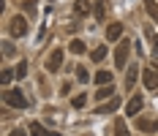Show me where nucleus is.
Instances as JSON below:
<instances>
[{
  "mask_svg": "<svg viewBox=\"0 0 158 136\" xmlns=\"http://www.w3.org/2000/svg\"><path fill=\"white\" fill-rule=\"evenodd\" d=\"M3 101L8 106H16V109H27V98L22 90H6L3 93Z\"/></svg>",
  "mask_w": 158,
  "mask_h": 136,
  "instance_id": "nucleus-1",
  "label": "nucleus"
},
{
  "mask_svg": "<svg viewBox=\"0 0 158 136\" xmlns=\"http://www.w3.org/2000/svg\"><path fill=\"white\" fill-rule=\"evenodd\" d=\"M128 49H131V41H120L117 52H114V65H117V68H126V63H128Z\"/></svg>",
  "mask_w": 158,
  "mask_h": 136,
  "instance_id": "nucleus-2",
  "label": "nucleus"
},
{
  "mask_svg": "<svg viewBox=\"0 0 158 136\" xmlns=\"http://www.w3.org/2000/svg\"><path fill=\"white\" fill-rule=\"evenodd\" d=\"M11 35H14V38L27 35V19H25V16H14V19H11Z\"/></svg>",
  "mask_w": 158,
  "mask_h": 136,
  "instance_id": "nucleus-3",
  "label": "nucleus"
},
{
  "mask_svg": "<svg viewBox=\"0 0 158 136\" xmlns=\"http://www.w3.org/2000/svg\"><path fill=\"white\" fill-rule=\"evenodd\" d=\"M60 65H63V49H55V52L47 57V71L55 74V71H60Z\"/></svg>",
  "mask_w": 158,
  "mask_h": 136,
  "instance_id": "nucleus-4",
  "label": "nucleus"
},
{
  "mask_svg": "<svg viewBox=\"0 0 158 136\" xmlns=\"http://www.w3.org/2000/svg\"><path fill=\"white\" fill-rule=\"evenodd\" d=\"M142 82L147 90H156L158 87V68H144L142 71Z\"/></svg>",
  "mask_w": 158,
  "mask_h": 136,
  "instance_id": "nucleus-5",
  "label": "nucleus"
},
{
  "mask_svg": "<svg viewBox=\"0 0 158 136\" xmlns=\"http://www.w3.org/2000/svg\"><path fill=\"white\" fill-rule=\"evenodd\" d=\"M142 106H144V101H142V95H134V98H131V101H128V117H136V114H139V112H142Z\"/></svg>",
  "mask_w": 158,
  "mask_h": 136,
  "instance_id": "nucleus-6",
  "label": "nucleus"
},
{
  "mask_svg": "<svg viewBox=\"0 0 158 136\" xmlns=\"http://www.w3.org/2000/svg\"><path fill=\"white\" fill-rule=\"evenodd\" d=\"M120 35H123V25L120 22H112L109 27H106V41H117Z\"/></svg>",
  "mask_w": 158,
  "mask_h": 136,
  "instance_id": "nucleus-7",
  "label": "nucleus"
},
{
  "mask_svg": "<svg viewBox=\"0 0 158 136\" xmlns=\"http://www.w3.org/2000/svg\"><path fill=\"white\" fill-rule=\"evenodd\" d=\"M117 106H120V98L114 95V98H109L106 104H101V106H98V114H106V112H114Z\"/></svg>",
  "mask_w": 158,
  "mask_h": 136,
  "instance_id": "nucleus-8",
  "label": "nucleus"
},
{
  "mask_svg": "<svg viewBox=\"0 0 158 136\" xmlns=\"http://www.w3.org/2000/svg\"><path fill=\"white\" fill-rule=\"evenodd\" d=\"M136 74H139V65H134V63H131V65H128V74H126V87H128V90L134 87V82H136Z\"/></svg>",
  "mask_w": 158,
  "mask_h": 136,
  "instance_id": "nucleus-9",
  "label": "nucleus"
},
{
  "mask_svg": "<svg viewBox=\"0 0 158 136\" xmlns=\"http://www.w3.org/2000/svg\"><path fill=\"white\" fill-rule=\"evenodd\" d=\"M95 84H101V87H106V84H112V74L109 71H95Z\"/></svg>",
  "mask_w": 158,
  "mask_h": 136,
  "instance_id": "nucleus-10",
  "label": "nucleus"
},
{
  "mask_svg": "<svg viewBox=\"0 0 158 136\" xmlns=\"http://www.w3.org/2000/svg\"><path fill=\"white\" fill-rule=\"evenodd\" d=\"M30 134H33V136H60V134H52V131H47L41 122H33V125H30Z\"/></svg>",
  "mask_w": 158,
  "mask_h": 136,
  "instance_id": "nucleus-11",
  "label": "nucleus"
},
{
  "mask_svg": "<svg viewBox=\"0 0 158 136\" xmlns=\"http://www.w3.org/2000/svg\"><path fill=\"white\" fill-rule=\"evenodd\" d=\"M106 95L114 98V87H112V84H106V87H101V90L95 93V98H98V101H106Z\"/></svg>",
  "mask_w": 158,
  "mask_h": 136,
  "instance_id": "nucleus-12",
  "label": "nucleus"
},
{
  "mask_svg": "<svg viewBox=\"0 0 158 136\" xmlns=\"http://www.w3.org/2000/svg\"><path fill=\"white\" fill-rule=\"evenodd\" d=\"M114 136H128V128H126V120L123 117L114 120Z\"/></svg>",
  "mask_w": 158,
  "mask_h": 136,
  "instance_id": "nucleus-13",
  "label": "nucleus"
},
{
  "mask_svg": "<svg viewBox=\"0 0 158 136\" xmlns=\"http://www.w3.org/2000/svg\"><path fill=\"white\" fill-rule=\"evenodd\" d=\"M139 128H142V131H150V134H153V131H158V120H139Z\"/></svg>",
  "mask_w": 158,
  "mask_h": 136,
  "instance_id": "nucleus-14",
  "label": "nucleus"
},
{
  "mask_svg": "<svg viewBox=\"0 0 158 136\" xmlns=\"http://www.w3.org/2000/svg\"><path fill=\"white\" fill-rule=\"evenodd\" d=\"M68 52H74V55H82V52H85V41H79V38H74V41L68 44Z\"/></svg>",
  "mask_w": 158,
  "mask_h": 136,
  "instance_id": "nucleus-15",
  "label": "nucleus"
},
{
  "mask_svg": "<svg viewBox=\"0 0 158 136\" xmlns=\"http://www.w3.org/2000/svg\"><path fill=\"white\" fill-rule=\"evenodd\" d=\"M144 8H147V14L153 16V22H158V6H156V3H153V0H147V3H144Z\"/></svg>",
  "mask_w": 158,
  "mask_h": 136,
  "instance_id": "nucleus-16",
  "label": "nucleus"
},
{
  "mask_svg": "<svg viewBox=\"0 0 158 136\" xmlns=\"http://www.w3.org/2000/svg\"><path fill=\"white\" fill-rule=\"evenodd\" d=\"M25 74H27V63H25V60H19V65L14 68V76H16V79H22Z\"/></svg>",
  "mask_w": 158,
  "mask_h": 136,
  "instance_id": "nucleus-17",
  "label": "nucleus"
},
{
  "mask_svg": "<svg viewBox=\"0 0 158 136\" xmlns=\"http://www.w3.org/2000/svg\"><path fill=\"white\" fill-rule=\"evenodd\" d=\"M77 79L82 84H87V82H90V71H87V68H77Z\"/></svg>",
  "mask_w": 158,
  "mask_h": 136,
  "instance_id": "nucleus-18",
  "label": "nucleus"
},
{
  "mask_svg": "<svg viewBox=\"0 0 158 136\" xmlns=\"http://www.w3.org/2000/svg\"><path fill=\"white\" fill-rule=\"evenodd\" d=\"M104 8H106V0H98L95 3V19H104V14H106Z\"/></svg>",
  "mask_w": 158,
  "mask_h": 136,
  "instance_id": "nucleus-19",
  "label": "nucleus"
},
{
  "mask_svg": "<svg viewBox=\"0 0 158 136\" xmlns=\"http://www.w3.org/2000/svg\"><path fill=\"white\" fill-rule=\"evenodd\" d=\"M90 57H93L95 63H101V60H104V57H106V46H98V49H95V52H93V55H90Z\"/></svg>",
  "mask_w": 158,
  "mask_h": 136,
  "instance_id": "nucleus-20",
  "label": "nucleus"
},
{
  "mask_svg": "<svg viewBox=\"0 0 158 136\" xmlns=\"http://www.w3.org/2000/svg\"><path fill=\"white\" fill-rule=\"evenodd\" d=\"M11 79H14V71H8V68H6V71L0 74V84H3V87H8V82H11Z\"/></svg>",
  "mask_w": 158,
  "mask_h": 136,
  "instance_id": "nucleus-21",
  "label": "nucleus"
},
{
  "mask_svg": "<svg viewBox=\"0 0 158 136\" xmlns=\"http://www.w3.org/2000/svg\"><path fill=\"white\" fill-rule=\"evenodd\" d=\"M90 11V0H77V14H87Z\"/></svg>",
  "mask_w": 158,
  "mask_h": 136,
  "instance_id": "nucleus-22",
  "label": "nucleus"
},
{
  "mask_svg": "<svg viewBox=\"0 0 158 136\" xmlns=\"http://www.w3.org/2000/svg\"><path fill=\"white\" fill-rule=\"evenodd\" d=\"M85 101H87L85 95H77V98L71 101V106H74V109H82V106H85Z\"/></svg>",
  "mask_w": 158,
  "mask_h": 136,
  "instance_id": "nucleus-23",
  "label": "nucleus"
},
{
  "mask_svg": "<svg viewBox=\"0 0 158 136\" xmlns=\"http://www.w3.org/2000/svg\"><path fill=\"white\" fill-rule=\"evenodd\" d=\"M27 14H35V0H25V6H22Z\"/></svg>",
  "mask_w": 158,
  "mask_h": 136,
  "instance_id": "nucleus-24",
  "label": "nucleus"
},
{
  "mask_svg": "<svg viewBox=\"0 0 158 136\" xmlns=\"http://www.w3.org/2000/svg\"><path fill=\"white\" fill-rule=\"evenodd\" d=\"M3 55H14V46L8 44V41H6V44H3Z\"/></svg>",
  "mask_w": 158,
  "mask_h": 136,
  "instance_id": "nucleus-25",
  "label": "nucleus"
},
{
  "mask_svg": "<svg viewBox=\"0 0 158 136\" xmlns=\"http://www.w3.org/2000/svg\"><path fill=\"white\" fill-rule=\"evenodd\" d=\"M153 55H158V35H153Z\"/></svg>",
  "mask_w": 158,
  "mask_h": 136,
  "instance_id": "nucleus-26",
  "label": "nucleus"
},
{
  "mask_svg": "<svg viewBox=\"0 0 158 136\" xmlns=\"http://www.w3.org/2000/svg\"><path fill=\"white\" fill-rule=\"evenodd\" d=\"M11 136H27V134H25L22 128H16V131H11Z\"/></svg>",
  "mask_w": 158,
  "mask_h": 136,
  "instance_id": "nucleus-27",
  "label": "nucleus"
}]
</instances>
